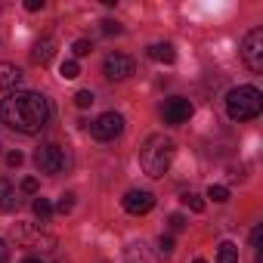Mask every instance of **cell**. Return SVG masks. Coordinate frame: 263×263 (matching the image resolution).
Returning <instances> with one entry per match:
<instances>
[{"label":"cell","mask_w":263,"mask_h":263,"mask_svg":"<svg viewBox=\"0 0 263 263\" xmlns=\"http://www.w3.org/2000/svg\"><path fill=\"white\" fill-rule=\"evenodd\" d=\"M149 59H155V62H164V65H171V62L177 59V50H174L171 44H152V47H149Z\"/></svg>","instance_id":"5bb4252c"},{"label":"cell","mask_w":263,"mask_h":263,"mask_svg":"<svg viewBox=\"0 0 263 263\" xmlns=\"http://www.w3.org/2000/svg\"><path fill=\"white\" fill-rule=\"evenodd\" d=\"M134 71H137L134 56H124V53H108L105 62H102V74H105L108 81H127Z\"/></svg>","instance_id":"ba28073f"},{"label":"cell","mask_w":263,"mask_h":263,"mask_svg":"<svg viewBox=\"0 0 263 263\" xmlns=\"http://www.w3.org/2000/svg\"><path fill=\"white\" fill-rule=\"evenodd\" d=\"M90 50H93V44H90V41H84V37H81V41H74V44H71V53H74V56H78V59H81V56H87V53H90Z\"/></svg>","instance_id":"7402d4cb"},{"label":"cell","mask_w":263,"mask_h":263,"mask_svg":"<svg viewBox=\"0 0 263 263\" xmlns=\"http://www.w3.org/2000/svg\"><path fill=\"white\" fill-rule=\"evenodd\" d=\"M19 84H22V71H19L13 62H0V90L10 93V90H16Z\"/></svg>","instance_id":"7c38bea8"},{"label":"cell","mask_w":263,"mask_h":263,"mask_svg":"<svg viewBox=\"0 0 263 263\" xmlns=\"http://www.w3.org/2000/svg\"><path fill=\"white\" fill-rule=\"evenodd\" d=\"M16 208H19L16 186H13L10 180H0V211H4V214H10V211H16Z\"/></svg>","instance_id":"4fadbf2b"},{"label":"cell","mask_w":263,"mask_h":263,"mask_svg":"<svg viewBox=\"0 0 263 263\" xmlns=\"http://www.w3.org/2000/svg\"><path fill=\"white\" fill-rule=\"evenodd\" d=\"M183 204H186L189 211H195V214L204 211V201H201V195H195V192H186V195H183Z\"/></svg>","instance_id":"ac0fdd59"},{"label":"cell","mask_w":263,"mask_h":263,"mask_svg":"<svg viewBox=\"0 0 263 263\" xmlns=\"http://www.w3.org/2000/svg\"><path fill=\"white\" fill-rule=\"evenodd\" d=\"M59 263H68V260H59Z\"/></svg>","instance_id":"836d02e7"},{"label":"cell","mask_w":263,"mask_h":263,"mask_svg":"<svg viewBox=\"0 0 263 263\" xmlns=\"http://www.w3.org/2000/svg\"><path fill=\"white\" fill-rule=\"evenodd\" d=\"M53 56H56V41H53V37L34 41V47H31V62H34V65H50Z\"/></svg>","instance_id":"8fae6325"},{"label":"cell","mask_w":263,"mask_h":263,"mask_svg":"<svg viewBox=\"0 0 263 263\" xmlns=\"http://www.w3.org/2000/svg\"><path fill=\"white\" fill-rule=\"evenodd\" d=\"M195 263H208V260H201V257H198V260H195Z\"/></svg>","instance_id":"1f68e13d"},{"label":"cell","mask_w":263,"mask_h":263,"mask_svg":"<svg viewBox=\"0 0 263 263\" xmlns=\"http://www.w3.org/2000/svg\"><path fill=\"white\" fill-rule=\"evenodd\" d=\"M74 105H78V108H90V105H93V93H90V90H78V93H74Z\"/></svg>","instance_id":"ffe728a7"},{"label":"cell","mask_w":263,"mask_h":263,"mask_svg":"<svg viewBox=\"0 0 263 263\" xmlns=\"http://www.w3.org/2000/svg\"><path fill=\"white\" fill-rule=\"evenodd\" d=\"M121 204H124V211H127V214L140 217V214H149V211L155 208V195H152V192H146V189H130V192L121 198Z\"/></svg>","instance_id":"9c48e42d"},{"label":"cell","mask_w":263,"mask_h":263,"mask_svg":"<svg viewBox=\"0 0 263 263\" xmlns=\"http://www.w3.org/2000/svg\"><path fill=\"white\" fill-rule=\"evenodd\" d=\"M31 208H34V217H37L41 223H47V220H50V214H53V204H50L47 198H34V204H31Z\"/></svg>","instance_id":"2e32d148"},{"label":"cell","mask_w":263,"mask_h":263,"mask_svg":"<svg viewBox=\"0 0 263 263\" xmlns=\"http://www.w3.org/2000/svg\"><path fill=\"white\" fill-rule=\"evenodd\" d=\"M93 137L96 140H102V143H111V140H118L121 134H124V118L118 115V111H105V115H99L96 121H93Z\"/></svg>","instance_id":"52a82bcc"},{"label":"cell","mask_w":263,"mask_h":263,"mask_svg":"<svg viewBox=\"0 0 263 263\" xmlns=\"http://www.w3.org/2000/svg\"><path fill=\"white\" fill-rule=\"evenodd\" d=\"M25 10H28V13H37V10H44V0H25Z\"/></svg>","instance_id":"4316f807"},{"label":"cell","mask_w":263,"mask_h":263,"mask_svg":"<svg viewBox=\"0 0 263 263\" xmlns=\"http://www.w3.org/2000/svg\"><path fill=\"white\" fill-rule=\"evenodd\" d=\"M124 28L115 22V19H102V34H121Z\"/></svg>","instance_id":"cb8c5ba5"},{"label":"cell","mask_w":263,"mask_h":263,"mask_svg":"<svg viewBox=\"0 0 263 263\" xmlns=\"http://www.w3.org/2000/svg\"><path fill=\"white\" fill-rule=\"evenodd\" d=\"M241 62L254 74L263 71V28H251L245 34V41H241Z\"/></svg>","instance_id":"5b68a950"},{"label":"cell","mask_w":263,"mask_h":263,"mask_svg":"<svg viewBox=\"0 0 263 263\" xmlns=\"http://www.w3.org/2000/svg\"><path fill=\"white\" fill-rule=\"evenodd\" d=\"M59 74H62L65 81H74V78L81 74V65H78V59H65V62H62V68H59Z\"/></svg>","instance_id":"e0dca14e"},{"label":"cell","mask_w":263,"mask_h":263,"mask_svg":"<svg viewBox=\"0 0 263 263\" xmlns=\"http://www.w3.org/2000/svg\"><path fill=\"white\" fill-rule=\"evenodd\" d=\"M251 245H254V248L260 245V226H254V229H251Z\"/></svg>","instance_id":"f546056e"},{"label":"cell","mask_w":263,"mask_h":263,"mask_svg":"<svg viewBox=\"0 0 263 263\" xmlns=\"http://www.w3.org/2000/svg\"><path fill=\"white\" fill-rule=\"evenodd\" d=\"M10 260V248H7V241L0 238V263H7Z\"/></svg>","instance_id":"f1b7e54d"},{"label":"cell","mask_w":263,"mask_h":263,"mask_svg":"<svg viewBox=\"0 0 263 263\" xmlns=\"http://www.w3.org/2000/svg\"><path fill=\"white\" fill-rule=\"evenodd\" d=\"M208 198H214L217 204H223V201H229V189L226 186H211L208 189Z\"/></svg>","instance_id":"d6986e66"},{"label":"cell","mask_w":263,"mask_h":263,"mask_svg":"<svg viewBox=\"0 0 263 263\" xmlns=\"http://www.w3.org/2000/svg\"><path fill=\"white\" fill-rule=\"evenodd\" d=\"M217 263H238V248L232 241H223L217 248Z\"/></svg>","instance_id":"9a60e30c"},{"label":"cell","mask_w":263,"mask_h":263,"mask_svg":"<svg viewBox=\"0 0 263 263\" xmlns=\"http://www.w3.org/2000/svg\"><path fill=\"white\" fill-rule=\"evenodd\" d=\"M158 251H161L164 257H171V254H174V238H171V235H161V238H158Z\"/></svg>","instance_id":"603a6c76"},{"label":"cell","mask_w":263,"mask_h":263,"mask_svg":"<svg viewBox=\"0 0 263 263\" xmlns=\"http://www.w3.org/2000/svg\"><path fill=\"white\" fill-rule=\"evenodd\" d=\"M71 208H74V195H71V192H65V195L59 198V204H56V211H59V214L65 217V214H71Z\"/></svg>","instance_id":"44dd1931"},{"label":"cell","mask_w":263,"mask_h":263,"mask_svg":"<svg viewBox=\"0 0 263 263\" xmlns=\"http://www.w3.org/2000/svg\"><path fill=\"white\" fill-rule=\"evenodd\" d=\"M22 192L34 195V192H37V180H34V177H25V180H22Z\"/></svg>","instance_id":"484cf974"},{"label":"cell","mask_w":263,"mask_h":263,"mask_svg":"<svg viewBox=\"0 0 263 263\" xmlns=\"http://www.w3.org/2000/svg\"><path fill=\"white\" fill-rule=\"evenodd\" d=\"M0 121L10 130H16V134L34 137L50 121V102H47V96H41L34 90L7 93V99H0Z\"/></svg>","instance_id":"6da1fadb"},{"label":"cell","mask_w":263,"mask_h":263,"mask_svg":"<svg viewBox=\"0 0 263 263\" xmlns=\"http://www.w3.org/2000/svg\"><path fill=\"white\" fill-rule=\"evenodd\" d=\"M260 108H263V93L257 87L245 84V87H232L226 93V115L232 121H251L260 115Z\"/></svg>","instance_id":"3957f363"},{"label":"cell","mask_w":263,"mask_h":263,"mask_svg":"<svg viewBox=\"0 0 263 263\" xmlns=\"http://www.w3.org/2000/svg\"><path fill=\"white\" fill-rule=\"evenodd\" d=\"M22 263H44V260H41V257H25Z\"/></svg>","instance_id":"4dcf8cb0"},{"label":"cell","mask_w":263,"mask_h":263,"mask_svg":"<svg viewBox=\"0 0 263 263\" xmlns=\"http://www.w3.org/2000/svg\"><path fill=\"white\" fill-rule=\"evenodd\" d=\"M7 164H10V167H19V164H22V152H10V155H7Z\"/></svg>","instance_id":"83f0119b"},{"label":"cell","mask_w":263,"mask_h":263,"mask_svg":"<svg viewBox=\"0 0 263 263\" xmlns=\"http://www.w3.org/2000/svg\"><path fill=\"white\" fill-rule=\"evenodd\" d=\"M161 115H164V124H183V121L192 118V102L183 99V96H174V99L164 102Z\"/></svg>","instance_id":"30bf717a"},{"label":"cell","mask_w":263,"mask_h":263,"mask_svg":"<svg viewBox=\"0 0 263 263\" xmlns=\"http://www.w3.org/2000/svg\"><path fill=\"white\" fill-rule=\"evenodd\" d=\"M65 149L62 146H56V143H47V146H41L37 152H34V164H37V171L41 174H62L65 171Z\"/></svg>","instance_id":"8992f818"},{"label":"cell","mask_w":263,"mask_h":263,"mask_svg":"<svg viewBox=\"0 0 263 263\" xmlns=\"http://www.w3.org/2000/svg\"><path fill=\"white\" fill-rule=\"evenodd\" d=\"M0 13H4V4H0Z\"/></svg>","instance_id":"d6a6232c"},{"label":"cell","mask_w":263,"mask_h":263,"mask_svg":"<svg viewBox=\"0 0 263 263\" xmlns=\"http://www.w3.org/2000/svg\"><path fill=\"white\" fill-rule=\"evenodd\" d=\"M167 223H171V229H174V232L186 229V217H183V214H171V220H167Z\"/></svg>","instance_id":"d4e9b609"},{"label":"cell","mask_w":263,"mask_h":263,"mask_svg":"<svg viewBox=\"0 0 263 263\" xmlns=\"http://www.w3.org/2000/svg\"><path fill=\"white\" fill-rule=\"evenodd\" d=\"M174 155H177L174 140L164 137V134H152V137L143 143V149H140V167H143L146 177L158 180V177H164V174L171 171Z\"/></svg>","instance_id":"7a4b0ae2"},{"label":"cell","mask_w":263,"mask_h":263,"mask_svg":"<svg viewBox=\"0 0 263 263\" xmlns=\"http://www.w3.org/2000/svg\"><path fill=\"white\" fill-rule=\"evenodd\" d=\"M13 241L22 248H41V251H53L56 248V235L44 232L34 223H16L13 226Z\"/></svg>","instance_id":"277c9868"}]
</instances>
